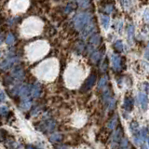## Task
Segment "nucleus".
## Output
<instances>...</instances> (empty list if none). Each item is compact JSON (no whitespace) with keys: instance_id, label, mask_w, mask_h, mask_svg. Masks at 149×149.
I'll return each mask as SVG.
<instances>
[{"instance_id":"1","label":"nucleus","mask_w":149,"mask_h":149,"mask_svg":"<svg viewBox=\"0 0 149 149\" xmlns=\"http://www.w3.org/2000/svg\"><path fill=\"white\" fill-rule=\"evenodd\" d=\"M74 26L77 31H82L88 23L91 22V15L88 12H81L74 18Z\"/></svg>"},{"instance_id":"2","label":"nucleus","mask_w":149,"mask_h":149,"mask_svg":"<svg viewBox=\"0 0 149 149\" xmlns=\"http://www.w3.org/2000/svg\"><path fill=\"white\" fill-rule=\"evenodd\" d=\"M94 29H95V24L93 23L92 22H91L90 23H88L86 25V27L84 28L82 30V36L83 37H88L91 34H92L93 32H94Z\"/></svg>"},{"instance_id":"3","label":"nucleus","mask_w":149,"mask_h":149,"mask_svg":"<svg viewBox=\"0 0 149 149\" xmlns=\"http://www.w3.org/2000/svg\"><path fill=\"white\" fill-rule=\"evenodd\" d=\"M139 102H140V104L142 106V109L146 111L147 109V105H148V99H147V96L144 94V93H140L139 94Z\"/></svg>"},{"instance_id":"4","label":"nucleus","mask_w":149,"mask_h":149,"mask_svg":"<svg viewBox=\"0 0 149 149\" xmlns=\"http://www.w3.org/2000/svg\"><path fill=\"white\" fill-rule=\"evenodd\" d=\"M111 60H112V64H113V67L116 70H119L120 67H121V60L119 58V56L112 55Z\"/></svg>"},{"instance_id":"5","label":"nucleus","mask_w":149,"mask_h":149,"mask_svg":"<svg viewBox=\"0 0 149 149\" xmlns=\"http://www.w3.org/2000/svg\"><path fill=\"white\" fill-rule=\"evenodd\" d=\"M133 107V100L130 97H126L124 101V108L126 111L130 112Z\"/></svg>"},{"instance_id":"6","label":"nucleus","mask_w":149,"mask_h":149,"mask_svg":"<svg viewBox=\"0 0 149 149\" xmlns=\"http://www.w3.org/2000/svg\"><path fill=\"white\" fill-rule=\"evenodd\" d=\"M100 42H101V37L99 35H94V36H92L91 37V39H90V47H95L97 45H99L100 44Z\"/></svg>"},{"instance_id":"7","label":"nucleus","mask_w":149,"mask_h":149,"mask_svg":"<svg viewBox=\"0 0 149 149\" xmlns=\"http://www.w3.org/2000/svg\"><path fill=\"white\" fill-rule=\"evenodd\" d=\"M95 76L94 74H91V76L88 78V80L86 81V83H85V87H86V88H90L93 84H94V82H95Z\"/></svg>"},{"instance_id":"8","label":"nucleus","mask_w":149,"mask_h":149,"mask_svg":"<svg viewBox=\"0 0 149 149\" xmlns=\"http://www.w3.org/2000/svg\"><path fill=\"white\" fill-rule=\"evenodd\" d=\"M101 21H102V26H104V28H107V27L109 26L110 19H109V17H108V16H105V15L102 16Z\"/></svg>"},{"instance_id":"9","label":"nucleus","mask_w":149,"mask_h":149,"mask_svg":"<svg viewBox=\"0 0 149 149\" xmlns=\"http://www.w3.org/2000/svg\"><path fill=\"white\" fill-rule=\"evenodd\" d=\"M78 6L82 8H87L90 6V0H77Z\"/></svg>"},{"instance_id":"10","label":"nucleus","mask_w":149,"mask_h":149,"mask_svg":"<svg viewBox=\"0 0 149 149\" xmlns=\"http://www.w3.org/2000/svg\"><path fill=\"white\" fill-rule=\"evenodd\" d=\"M15 42V36H14L12 34H8L6 37V43L8 45H12Z\"/></svg>"},{"instance_id":"11","label":"nucleus","mask_w":149,"mask_h":149,"mask_svg":"<svg viewBox=\"0 0 149 149\" xmlns=\"http://www.w3.org/2000/svg\"><path fill=\"white\" fill-rule=\"evenodd\" d=\"M120 148L121 149H129V142L127 139H122V141H121V143H120Z\"/></svg>"},{"instance_id":"12","label":"nucleus","mask_w":149,"mask_h":149,"mask_svg":"<svg viewBox=\"0 0 149 149\" xmlns=\"http://www.w3.org/2000/svg\"><path fill=\"white\" fill-rule=\"evenodd\" d=\"M100 57H101L100 52H93V53H92V56H91V60H92L94 63H96L97 61H99Z\"/></svg>"},{"instance_id":"13","label":"nucleus","mask_w":149,"mask_h":149,"mask_svg":"<svg viewBox=\"0 0 149 149\" xmlns=\"http://www.w3.org/2000/svg\"><path fill=\"white\" fill-rule=\"evenodd\" d=\"M115 48H116V49H118V50H119V51H122V49H123V46H122V43H121V41L116 42Z\"/></svg>"},{"instance_id":"14","label":"nucleus","mask_w":149,"mask_h":149,"mask_svg":"<svg viewBox=\"0 0 149 149\" xmlns=\"http://www.w3.org/2000/svg\"><path fill=\"white\" fill-rule=\"evenodd\" d=\"M116 125V118H114L113 121H111L108 126H109V128H110V129H114Z\"/></svg>"},{"instance_id":"15","label":"nucleus","mask_w":149,"mask_h":149,"mask_svg":"<svg viewBox=\"0 0 149 149\" xmlns=\"http://www.w3.org/2000/svg\"><path fill=\"white\" fill-rule=\"evenodd\" d=\"M112 11H113V7L111 6H106L105 7V12H107V13H111Z\"/></svg>"},{"instance_id":"16","label":"nucleus","mask_w":149,"mask_h":149,"mask_svg":"<svg viewBox=\"0 0 149 149\" xmlns=\"http://www.w3.org/2000/svg\"><path fill=\"white\" fill-rule=\"evenodd\" d=\"M105 83H106V78H105V77L102 78V80H101V82H100V88L104 87V86L105 85Z\"/></svg>"},{"instance_id":"17","label":"nucleus","mask_w":149,"mask_h":149,"mask_svg":"<svg viewBox=\"0 0 149 149\" xmlns=\"http://www.w3.org/2000/svg\"><path fill=\"white\" fill-rule=\"evenodd\" d=\"M144 17H146V21L148 22V21H149V14H148V11H146V14H144Z\"/></svg>"},{"instance_id":"18","label":"nucleus","mask_w":149,"mask_h":149,"mask_svg":"<svg viewBox=\"0 0 149 149\" xmlns=\"http://www.w3.org/2000/svg\"><path fill=\"white\" fill-rule=\"evenodd\" d=\"M141 149H149V148L144 143H143V144H141Z\"/></svg>"},{"instance_id":"19","label":"nucleus","mask_w":149,"mask_h":149,"mask_svg":"<svg viewBox=\"0 0 149 149\" xmlns=\"http://www.w3.org/2000/svg\"><path fill=\"white\" fill-rule=\"evenodd\" d=\"M146 58L149 60V51H148V50L146 51Z\"/></svg>"},{"instance_id":"20","label":"nucleus","mask_w":149,"mask_h":149,"mask_svg":"<svg viewBox=\"0 0 149 149\" xmlns=\"http://www.w3.org/2000/svg\"><path fill=\"white\" fill-rule=\"evenodd\" d=\"M2 41H3V36H0V44L2 43Z\"/></svg>"},{"instance_id":"21","label":"nucleus","mask_w":149,"mask_h":149,"mask_svg":"<svg viewBox=\"0 0 149 149\" xmlns=\"http://www.w3.org/2000/svg\"><path fill=\"white\" fill-rule=\"evenodd\" d=\"M148 140H147V143H148V146H149V138H147Z\"/></svg>"},{"instance_id":"22","label":"nucleus","mask_w":149,"mask_h":149,"mask_svg":"<svg viewBox=\"0 0 149 149\" xmlns=\"http://www.w3.org/2000/svg\"><path fill=\"white\" fill-rule=\"evenodd\" d=\"M148 90H149V86H148Z\"/></svg>"}]
</instances>
